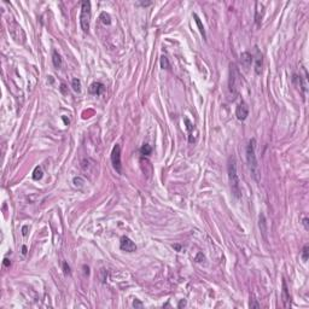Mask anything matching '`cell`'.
Masks as SVG:
<instances>
[{
	"mask_svg": "<svg viewBox=\"0 0 309 309\" xmlns=\"http://www.w3.org/2000/svg\"><path fill=\"white\" fill-rule=\"evenodd\" d=\"M227 170H228V180H230L232 193H233V196L235 198H240L241 197V190H240L239 176L237 174V163H235V158L234 157H230Z\"/></svg>",
	"mask_w": 309,
	"mask_h": 309,
	"instance_id": "6da1fadb",
	"label": "cell"
},
{
	"mask_svg": "<svg viewBox=\"0 0 309 309\" xmlns=\"http://www.w3.org/2000/svg\"><path fill=\"white\" fill-rule=\"evenodd\" d=\"M254 60V57L249 53V52H243L240 54V63H241V67L244 68L245 70H248L250 67H251V63Z\"/></svg>",
	"mask_w": 309,
	"mask_h": 309,
	"instance_id": "30bf717a",
	"label": "cell"
},
{
	"mask_svg": "<svg viewBox=\"0 0 309 309\" xmlns=\"http://www.w3.org/2000/svg\"><path fill=\"white\" fill-rule=\"evenodd\" d=\"M308 245H304L303 246V250H302V258L303 261H307L308 260Z\"/></svg>",
	"mask_w": 309,
	"mask_h": 309,
	"instance_id": "7402d4cb",
	"label": "cell"
},
{
	"mask_svg": "<svg viewBox=\"0 0 309 309\" xmlns=\"http://www.w3.org/2000/svg\"><path fill=\"white\" fill-rule=\"evenodd\" d=\"M161 68L163 69H170V63L168 60V58L166 56H162L161 57Z\"/></svg>",
	"mask_w": 309,
	"mask_h": 309,
	"instance_id": "e0dca14e",
	"label": "cell"
},
{
	"mask_svg": "<svg viewBox=\"0 0 309 309\" xmlns=\"http://www.w3.org/2000/svg\"><path fill=\"white\" fill-rule=\"evenodd\" d=\"M27 230H28V227H27V226H24V227H23V230H22V234H23V235H27V233H28V232H27Z\"/></svg>",
	"mask_w": 309,
	"mask_h": 309,
	"instance_id": "83f0119b",
	"label": "cell"
},
{
	"mask_svg": "<svg viewBox=\"0 0 309 309\" xmlns=\"http://www.w3.org/2000/svg\"><path fill=\"white\" fill-rule=\"evenodd\" d=\"M52 62H53V65L57 69L62 68V57L57 51H53V53H52Z\"/></svg>",
	"mask_w": 309,
	"mask_h": 309,
	"instance_id": "4fadbf2b",
	"label": "cell"
},
{
	"mask_svg": "<svg viewBox=\"0 0 309 309\" xmlns=\"http://www.w3.org/2000/svg\"><path fill=\"white\" fill-rule=\"evenodd\" d=\"M248 115H249V106L245 102H241L235 109V116L239 121H244L246 120Z\"/></svg>",
	"mask_w": 309,
	"mask_h": 309,
	"instance_id": "ba28073f",
	"label": "cell"
},
{
	"mask_svg": "<svg viewBox=\"0 0 309 309\" xmlns=\"http://www.w3.org/2000/svg\"><path fill=\"white\" fill-rule=\"evenodd\" d=\"M43 176V171H42V168L41 167H36L33 171V179L34 180H40L41 178Z\"/></svg>",
	"mask_w": 309,
	"mask_h": 309,
	"instance_id": "2e32d148",
	"label": "cell"
},
{
	"mask_svg": "<svg viewBox=\"0 0 309 309\" xmlns=\"http://www.w3.org/2000/svg\"><path fill=\"white\" fill-rule=\"evenodd\" d=\"M263 67V56L256 47V57H255V71L256 74H261Z\"/></svg>",
	"mask_w": 309,
	"mask_h": 309,
	"instance_id": "7c38bea8",
	"label": "cell"
},
{
	"mask_svg": "<svg viewBox=\"0 0 309 309\" xmlns=\"http://www.w3.org/2000/svg\"><path fill=\"white\" fill-rule=\"evenodd\" d=\"M151 151H152V147H151L149 144H144V145L141 146V149H140V152H141V154H145V156H147V154H150V153H151Z\"/></svg>",
	"mask_w": 309,
	"mask_h": 309,
	"instance_id": "ac0fdd59",
	"label": "cell"
},
{
	"mask_svg": "<svg viewBox=\"0 0 309 309\" xmlns=\"http://www.w3.org/2000/svg\"><path fill=\"white\" fill-rule=\"evenodd\" d=\"M73 182H74V185H75L76 187H82V186H83V184H85L83 179H82V178H80V176H77V178H74Z\"/></svg>",
	"mask_w": 309,
	"mask_h": 309,
	"instance_id": "ffe728a7",
	"label": "cell"
},
{
	"mask_svg": "<svg viewBox=\"0 0 309 309\" xmlns=\"http://www.w3.org/2000/svg\"><path fill=\"white\" fill-rule=\"evenodd\" d=\"M140 5H143V6H147V5H151V3L149 1V3H139Z\"/></svg>",
	"mask_w": 309,
	"mask_h": 309,
	"instance_id": "1f68e13d",
	"label": "cell"
},
{
	"mask_svg": "<svg viewBox=\"0 0 309 309\" xmlns=\"http://www.w3.org/2000/svg\"><path fill=\"white\" fill-rule=\"evenodd\" d=\"M71 87H73L74 92L80 93V92H81V81H80V79H77V77L73 79V81H71Z\"/></svg>",
	"mask_w": 309,
	"mask_h": 309,
	"instance_id": "9a60e30c",
	"label": "cell"
},
{
	"mask_svg": "<svg viewBox=\"0 0 309 309\" xmlns=\"http://www.w3.org/2000/svg\"><path fill=\"white\" fill-rule=\"evenodd\" d=\"M63 269H64V273H65V274H67V275H70V273H71V272H70V267L68 266V263H67V262H64V263H63Z\"/></svg>",
	"mask_w": 309,
	"mask_h": 309,
	"instance_id": "603a6c76",
	"label": "cell"
},
{
	"mask_svg": "<svg viewBox=\"0 0 309 309\" xmlns=\"http://www.w3.org/2000/svg\"><path fill=\"white\" fill-rule=\"evenodd\" d=\"M22 254H23V255L27 254V246H23V248H22Z\"/></svg>",
	"mask_w": 309,
	"mask_h": 309,
	"instance_id": "4dcf8cb0",
	"label": "cell"
},
{
	"mask_svg": "<svg viewBox=\"0 0 309 309\" xmlns=\"http://www.w3.org/2000/svg\"><path fill=\"white\" fill-rule=\"evenodd\" d=\"M185 305H186V301H184V299H182V301L179 303V305H178V307H179V308H181V307H185Z\"/></svg>",
	"mask_w": 309,
	"mask_h": 309,
	"instance_id": "f1b7e54d",
	"label": "cell"
},
{
	"mask_svg": "<svg viewBox=\"0 0 309 309\" xmlns=\"http://www.w3.org/2000/svg\"><path fill=\"white\" fill-rule=\"evenodd\" d=\"M250 308H260V303H257L256 299H251L250 301Z\"/></svg>",
	"mask_w": 309,
	"mask_h": 309,
	"instance_id": "cb8c5ba5",
	"label": "cell"
},
{
	"mask_svg": "<svg viewBox=\"0 0 309 309\" xmlns=\"http://www.w3.org/2000/svg\"><path fill=\"white\" fill-rule=\"evenodd\" d=\"M105 90V86L102 83V82H93L91 86H90V93L91 94H96V96H99L104 92Z\"/></svg>",
	"mask_w": 309,
	"mask_h": 309,
	"instance_id": "8fae6325",
	"label": "cell"
},
{
	"mask_svg": "<svg viewBox=\"0 0 309 309\" xmlns=\"http://www.w3.org/2000/svg\"><path fill=\"white\" fill-rule=\"evenodd\" d=\"M120 248H121V250L127 251V252H134V251L137 250L135 243L132 240V239H129L128 237H122V238H121Z\"/></svg>",
	"mask_w": 309,
	"mask_h": 309,
	"instance_id": "52a82bcc",
	"label": "cell"
},
{
	"mask_svg": "<svg viewBox=\"0 0 309 309\" xmlns=\"http://www.w3.org/2000/svg\"><path fill=\"white\" fill-rule=\"evenodd\" d=\"M111 163L114 169L118 173L122 174V164H121V146L118 144H116L113 149L111 152Z\"/></svg>",
	"mask_w": 309,
	"mask_h": 309,
	"instance_id": "5b68a950",
	"label": "cell"
},
{
	"mask_svg": "<svg viewBox=\"0 0 309 309\" xmlns=\"http://www.w3.org/2000/svg\"><path fill=\"white\" fill-rule=\"evenodd\" d=\"M239 79V71L237 69V65L235 64H231V70H230V88L232 92H237V88H238V85H237V81Z\"/></svg>",
	"mask_w": 309,
	"mask_h": 309,
	"instance_id": "8992f818",
	"label": "cell"
},
{
	"mask_svg": "<svg viewBox=\"0 0 309 309\" xmlns=\"http://www.w3.org/2000/svg\"><path fill=\"white\" fill-rule=\"evenodd\" d=\"M65 87H67V86H65L64 83H62V86H60V91H62L63 93H65Z\"/></svg>",
	"mask_w": 309,
	"mask_h": 309,
	"instance_id": "f546056e",
	"label": "cell"
},
{
	"mask_svg": "<svg viewBox=\"0 0 309 309\" xmlns=\"http://www.w3.org/2000/svg\"><path fill=\"white\" fill-rule=\"evenodd\" d=\"M255 146H256V140L252 138L249 140L248 146H246V161H248V166L249 169L254 176V179L256 181H258V163H257V158H256V153H255Z\"/></svg>",
	"mask_w": 309,
	"mask_h": 309,
	"instance_id": "7a4b0ae2",
	"label": "cell"
},
{
	"mask_svg": "<svg viewBox=\"0 0 309 309\" xmlns=\"http://www.w3.org/2000/svg\"><path fill=\"white\" fill-rule=\"evenodd\" d=\"M10 264H11L10 260H9V258H4V266H5V267H9Z\"/></svg>",
	"mask_w": 309,
	"mask_h": 309,
	"instance_id": "4316f807",
	"label": "cell"
},
{
	"mask_svg": "<svg viewBox=\"0 0 309 309\" xmlns=\"http://www.w3.org/2000/svg\"><path fill=\"white\" fill-rule=\"evenodd\" d=\"M100 19H102V22L104 24H110L111 23V18H110V16L106 13V12H102V15H100Z\"/></svg>",
	"mask_w": 309,
	"mask_h": 309,
	"instance_id": "d6986e66",
	"label": "cell"
},
{
	"mask_svg": "<svg viewBox=\"0 0 309 309\" xmlns=\"http://www.w3.org/2000/svg\"><path fill=\"white\" fill-rule=\"evenodd\" d=\"M281 298H283L284 305H285L286 308H289V307H290V303H291V296H290V294H289V289H288V285H286V281H285V279H283Z\"/></svg>",
	"mask_w": 309,
	"mask_h": 309,
	"instance_id": "9c48e42d",
	"label": "cell"
},
{
	"mask_svg": "<svg viewBox=\"0 0 309 309\" xmlns=\"http://www.w3.org/2000/svg\"><path fill=\"white\" fill-rule=\"evenodd\" d=\"M7 24H9V32H10V35L12 36V39H13L17 43L23 45V43L26 42L27 36H26L24 30L22 29V27L17 23V22H16L13 18H9Z\"/></svg>",
	"mask_w": 309,
	"mask_h": 309,
	"instance_id": "3957f363",
	"label": "cell"
},
{
	"mask_svg": "<svg viewBox=\"0 0 309 309\" xmlns=\"http://www.w3.org/2000/svg\"><path fill=\"white\" fill-rule=\"evenodd\" d=\"M260 225H262V232L263 234H266L267 230H266V220H264V216L263 215H260Z\"/></svg>",
	"mask_w": 309,
	"mask_h": 309,
	"instance_id": "44dd1931",
	"label": "cell"
},
{
	"mask_svg": "<svg viewBox=\"0 0 309 309\" xmlns=\"http://www.w3.org/2000/svg\"><path fill=\"white\" fill-rule=\"evenodd\" d=\"M193 18H194V21H196V23H197V26H198V29H199L201 34H202L203 38L205 39V38H207V35H205V30H204V27H203V24H202V22H201V19H199V17H198V16L194 13V15H193Z\"/></svg>",
	"mask_w": 309,
	"mask_h": 309,
	"instance_id": "5bb4252c",
	"label": "cell"
},
{
	"mask_svg": "<svg viewBox=\"0 0 309 309\" xmlns=\"http://www.w3.org/2000/svg\"><path fill=\"white\" fill-rule=\"evenodd\" d=\"M133 305H134L135 308H141V307H143V303H141V302H139L138 299H135V301L133 302Z\"/></svg>",
	"mask_w": 309,
	"mask_h": 309,
	"instance_id": "d4e9b609",
	"label": "cell"
},
{
	"mask_svg": "<svg viewBox=\"0 0 309 309\" xmlns=\"http://www.w3.org/2000/svg\"><path fill=\"white\" fill-rule=\"evenodd\" d=\"M90 23H91V3L82 1L81 13H80V27L83 33L90 32Z\"/></svg>",
	"mask_w": 309,
	"mask_h": 309,
	"instance_id": "277c9868",
	"label": "cell"
},
{
	"mask_svg": "<svg viewBox=\"0 0 309 309\" xmlns=\"http://www.w3.org/2000/svg\"><path fill=\"white\" fill-rule=\"evenodd\" d=\"M303 226H304V228H305L307 231L309 230V226H308V219H307V217L303 219Z\"/></svg>",
	"mask_w": 309,
	"mask_h": 309,
	"instance_id": "484cf974",
	"label": "cell"
}]
</instances>
